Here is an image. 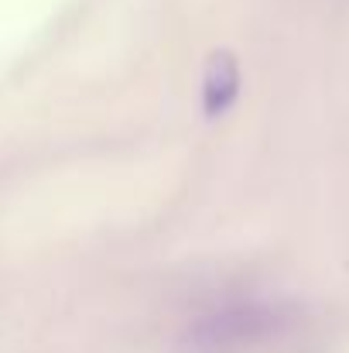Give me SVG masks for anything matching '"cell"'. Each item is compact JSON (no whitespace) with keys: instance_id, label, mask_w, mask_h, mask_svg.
<instances>
[{"instance_id":"6da1fadb","label":"cell","mask_w":349,"mask_h":353,"mask_svg":"<svg viewBox=\"0 0 349 353\" xmlns=\"http://www.w3.org/2000/svg\"><path fill=\"white\" fill-rule=\"evenodd\" d=\"M298 309L291 302L243 299L195 319L185 333V353H257L291 333Z\"/></svg>"},{"instance_id":"7a4b0ae2","label":"cell","mask_w":349,"mask_h":353,"mask_svg":"<svg viewBox=\"0 0 349 353\" xmlns=\"http://www.w3.org/2000/svg\"><path fill=\"white\" fill-rule=\"evenodd\" d=\"M240 93V69H236V59L230 52H216L209 55L206 62V76H202V103H206V114L216 117L230 107Z\"/></svg>"}]
</instances>
